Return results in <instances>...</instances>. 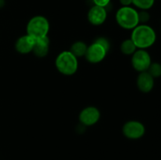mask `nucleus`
I'll return each instance as SVG.
<instances>
[{
	"instance_id": "4",
	"label": "nucleus",
	"mask_w": 161,
	"mask_h": 160,
	"mask_svg": "<svg viewBox=\"0 0 161 160\" xmlns=\"http://www.w3.org/2000/svg\"><path fill=\"white\" fill-rule=\"evenodd\" d=\"M50 31V22L47 17L37 15L28 20L26 27L27 35L34 39L47 37Z\"/></svg>"
},
{
	"instance_id": "19",
	"label": "nucleus",
	"mask_w": 161,
	"mask_h": 160,
	"mask_svg": "<svg viewBox=\"0 0 161 160\" xmlns=\"http://www.w3.org/2000/svg\"><path fill=\"white\" fill-rule=\"evenodd\" d=\"M94 5L97 6H101V7H104L107 9L108 6L111 3V0H92Z\"/></svg>"
},
{
	"instance_id": "3",
	"label": "nucleus",
	"mask_w": 161,
	"mask_h": 160,
	"mask_svg": "<svg viewBox=\"0 0 161 160\" xmlns=\"http://www.w3.org/2000/svg\"><path fill=\"white\" fill-rule=\"evenodd\" d=\"M116 21L120 28L133 30L139 24L138 11L131 6H121L116 13Z\"/></svg>"
},
{
	"instance_id": "1",
	"label": "nucleus",
	"mask_w": 161,
	"mask_h": 160,
	"mask_svg": "<svg viewBox=\"0 0 161 160\" xmlns=\"http://www.w3.org/2000/svg\"><path fill=\"white\" fill-rule=\"evenodd\" d=\"M131 31L130 39L138 49L146 50L153 46L157 41V33L149 25L140 24Z\"/></svg>"
},
{
	"instance_id": "5",
	"label": "nucleus",
	"mask_w": 161,
	"mask_h": 160,
	"mask_svg": "<svg viewBox=\"0 0 161 160\" xmlns=\"http://www.w3.org/2000/svg\"><path fill=\"white\" fill-rule=\"evenodd\" d=\"M152 62V57L146 50L138 49L131 55L132 67L139 73L147 72Z\"/></svg>"
},
{
	"instance_id": "15",
	"label": "nucleus",
	"mask_w": 161,
	"mask_h": 160,
	"mask_svg": "<svg viewBox=\"0 0 161 160\" xmlns=\"http://www.w3.org/2000/svg\"><path fill=\"white\" fill-rule=\"evenodd\" d=\"M155 0H132V5L140 10H149L153 6Z\"/></svg>"
},
{
	"instance_id": "11",
	"label": "nucleus",
	"mask_w": 161,
	"mask_h": 160,
	"mask_svg": "<svg viewBox=\"0 0 161 160\" xmlns=\"http://www.w3.org/2000/svg\"><path fill=\"white\" fill-rule=\"evenodd\" d=\"M35 41L36 39L27 34L20 36L15 42L14 47H15L16 51L20 54H28V53H32Z\"/></svg>"
},
{
	"instance_id": "10",
	"label": "nucleus",
	"mask_w": 161,
	"mask_h": 160,
	"mask_svg": "<svg viewBox=\"0 0 161 160\" xmlns=\"http://www.w3.org/2000/svg\"><path fill=\"white\" fill-rule=\"evenodd\" d=\"M137 87L144 93H148L153 90L155 85V78L148 72H140L137 77Z\"/></svg>"
},
{
	"instance_id": "13",
	"label": "nucleus",
	"mask_w": 161,
	"mask_h": 160,
	"mask_svg": "<svg viewBox=\"0 0 161 160\" xmlns=\"http://www.w3.org/2000/svg\"><path fill=\"white\" fill-rule=\"evenodd\" d=\"M87 47L88 45L83 41H76L72 44L69 51L75 55L77 58L83 57L86 54Z\"/></svg>"
},
{
	"instance_id": "8",
	"label": "nucleus",
	"mask_w": 161,
	"mask_h": 160,
	"mask_svg": "<svg viewBox=\"0 0 161 160\" xmlns=\"http://www.w3.org/2000/svg\"><path fill=\"white\" fill-rule=\"evenodd\" d=\"M101 118V112L97 108L94 106H88L83 108L79 115L80 124L84 126H92L95 125Z\"/></svg>"
},
{
	"instance_id": "12",
	"label": "nucleus",
	"mask_w": 161,
	"mask_h": 160,
	"mask_svg": "<svg viewBox=\"0 0 161 160\" xmlns=\"http://www.w3.org/2000/svg\"><path fill=\"white\" fill-rule=\"evenodd\" d=\"M50 50V39L48 36L36 39L32 53L37 57L42 58L47 56Z\"/></svg>"
},
{
	"instance_id": "7",
	"label": "nucleus",
	"mask_w": 161,
	"mask_h": 160,
	"mask_svg": "<svg viewBox=\"0 0 161 160\" xmlns=\"http://www.w3.org/2000/svg\"><path fill=\"white\" fill-rule=\"evenodd\" d=\"M107 53L108 51L103 46L97 42H93L91 45H88L84 56L88 62L95 64L104 61Z\"/></svg>"
},
{
	"instance_id": "2",
	"label": "nucleus",
	"mask_w": 161,
	"mask_h": 160,
	"mask_svg": "<svg viewBox=\"0 0 161 160\" xmlns=\"http://www.w3.org/2000/svg\"><path fill=\"white\" fill-rule=\"evenodd\" d=\"M55 67L63 75L71 76L78 70V58L69 50L61 52L55 59Z\"/></svg>"
},
{
	"instance_id": "6",
	"label": "nucleus",
	"mask_w": 161,
	"mask_h": 160,
	"mask_svg": "<svg viewBox=\"0 0 161 160\" xmlns=\"http://www.w3.org/2000/svg\"><path fill=\"white\" fill-rule=\"evenodd\" d=\"M122 132L124 136L127 139L138 140L146 133V127L139 121L130 120L123 125Z\"/></svg>"
},
{
	"instance_id": "21",
	"label": "nucleus",
	"mask_w": 161,
	"mask_h": 160,
	"mask_svg": "<svg viewBox=\"0 0 161 160\" xmlns=\"http://www.w3.org/2000/svg\"><path fill=\"white\" fill-rule=\"evenodd\" d=\"M5 4H6V1L5 0H0V9L3 8L5 6Z\"/></svg>"
},
{
	"instance_id": "17",
	"label": "nucleus",
	"mask_w": 161,
	"mask_h": 160,
	"mask_svg": "<svg viewBox=\"0 0 161 160\" xmlns=\"http://www.w3.org/2000/svg\"><path fill=\"white\" fill-rule=\"evenodd\" d=\"M150 20V14L148 12V10H140L138 11V20H139V24H147L148 22Z\"/></svg>"
},
{
	"instance_id": "9",
	"label": "nucleus",
	"mask_w": 161,
	"mask_h": 160,
	"mask_svg": "<svg viewBox=\"0 0 161 160\" xmlns=\"http://www.w3.org/2000/svg\"><path fill=\"white\" fill-rule=\"evenodd\" d=\"M108 16V10L105 8L94 5L87 13V20L94 26H100L105 22Z\"/></svg>"
},
{
	"instance_id": "18",
	"label": "nucleus",
	"mask_w": 161,
	"mask_h": 160,
	"mask_svg": "<svg viewBox=\"0 0 161 160\" xmlns=\"http://www.w3.org/2000/svg\"><path fill=\"white\" fill-rule=\"evenodd\" d=\"M94 42H97V43L100 44L102 46H103L107 51H109L110 50V47H111V44H110L109 40H108L107 38L105 37H97Z\"/></svg>"
},
{
	"instance_id": "16",
	"label": "nucleus",
	"mask_w": 161,
	"mask_h": 160,
	"mask_svg": "<svg viewBox=\"0 0 161 160\" xmlns=\"http://www.w3.org/2000/svg\"><path fill=\"white\" fill-rule=\"evenodd\" d=\"M147 72L154 78L161 77V64L158 62H152Z\"/></svg>"
},
{
	"instance_id": "20",
	"label": "nucleus",
	"mask_w": 161,
	"mask_h": 160,
	"mask_svg": "<svg viewBox=\"0 0 161 160\" xmlns=\"http://www.w3.org/2000/svg\"><path fill=\"white\" fill-rule=\"evenodd\" d=\"M119 3L122 6H130L132 5V0H119Z\"/></svg>"
},
{
	"instance_id": "14",
	"label": "nucleus",
	"mask_w": 161,
	"mask_h": 160,
	"mask_svg": "<svg viewBox=\"0 0 161 160\" xmlns=\"http://www.w3.org/2000/svg\"><path fill=\"white\" fill-rule=\"evenodd\" d=\"M137 50L138 48L130 39H125L121 42L120 51L123 54L127 55V56H131Z\"/></svg>"
}]
</instances>
